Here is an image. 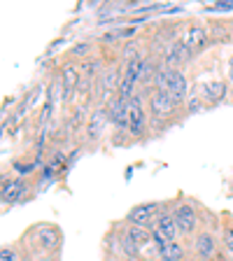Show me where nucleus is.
Here are the masks:
<instances>
[{
    "label": "nucleus",
    "mask_w": 233,
    "mask_h": 261,
    "mask_svg": "<svg viewBox=\"0 0 233 261\" xmlns=\"http://www.w3.org/2000/svg\"><path fill=\"white\" fill-rule=\"evenodd\" d=\"M189 61H191V49L182 42V38L173 40L163 51V65L173 68V70H182V65L189 63Z\"/></svg>",
    "instance_id": "10"
},
{
    "label": "nucleus",
    "mask_w": 233,
    "mask_h": 261,
    "mask_svg": "<svg viewBox=\"0 0 233 261\" xmlns=\"http://www.w3.org/2000/svg\"><path fill=\"white\" fill-rule=\"evenodd\" d=\"M80 80H82V75H80V68H77L75 61H70V63H65L61 68V96H63L65 103L72 100V93H75Z\"/></svg>",
    "instance_id": "12"
},
{
    "label": "nucleus",
    "mask_w": 233,
    "mask_h": 261,
    "mask_svg": "<svg viewBox=\"0 0 233 261\" xmlns=\"http://www.w3.org/2000/svg\"><path fill=\"white\" fill-rule=\"evenodd\" d=\"M228 82L233 84V56L228 59Z\"/></svg>",
    "instance_id": "22"
},
{
    "label": "nucleus",
    "mask_w": 233,
    "mask_h": 261,
    "mask_svg": "<svg viewBox=\"0 0 233 261\" xmlns=\"http://www.w3.org/2000/svg\"><path fill=\"white\" fill-rule=\"evenodd\" d=\"M161 207H163V203H159V201L138 203V205H133L128 212H126L124 222L131 224V226H152L157 215L161 212Z\"/></svg>",
    "instance_id": "7"
},
{
    "label": "nucleus",
    "mask_w": 233,
    "mask_h": 261,
    "mask_svg": "<svg viewBox=\"0 0 233 261\" xmlns=\"http://www.w3.org/2000/svg\"><path fill=\"white\" fill-rule=\"evenodd\" d=\"M31 238H35V247L42 252L44 256H49V252H54L59 256L61 250V231L56 228V224H35V228L31 231Z\"/></svg>",
    "instance_id": "5"
},
{
    "label": "nucleus",
    "mask_w": 233,
    "mask_h": 261,
    "mask_svg": "<svg viewBox=\"0 0 233 261\" xmlns=\"http://www.w3.org/2000/svg\"><path fill=\"white\" fill-rule=\"evenodd\" d=\"M108 124H110L108 110H105L103 105H98V108L91 112V117H89L87 128H84V133H87V142L96 145V142L103 138V130H105V126Z\"/></svg>",
    "instance_id": "11"
},
{
    "label": "nucleus",
    "mask_w": 233,
    "mask_h": 261,
    "mask_svg": "<svg viewBox=\"0 0 233 261\" xmlns=\"http://www.w3.org/2000/svg\"><path fill=\"white\" fill-rule=\"evenodd\" d=\"M154 87L159 89H166V91L170 93V96L177 100L179 105L187 103V91H189V84H187V77L182 70H173V68H166V65H161L157 72V80H154Z\"/></svg>",
    "instance_id": "2"
},
{
    "label": "nucleus",
    "mask_w": 233,
    "mask_h": 261,
    "mask_svg": "<svg viewBox=\"0 0 233 261\" xmlns=\"http://www.w3.org/2000/svg\"><path fill=\"white\" fill-rule=\"evenodd\" d=\"M105 110H108L110 124L114 126V133H121V136L128 133V103L121 100L119 96H114L112 100L105 105Z\"/></svg>",
    "instance_id": "9"
},
{
    "label": "nucleus",
    "mask_w": 233,
    "mask_h": 261,
    "mask_svg": "<svg viewBox=\"0 0 233 261\" xmlns=\"http://www.w3.org/2000/svg\"><path fill=\"white\" fill-rule=\"evenodd\" d=\"M177 108H179V103L166 91V89H159V87L149 89V96H147V110H149V119L157 121L159 128L173 124Z\"/></svg>",
    "instance_id": "1"
},
{
    "label": "nucleus",
    "mask_w": 233,
    "mask_h": 261,
    "mask_svg": "<svg viewBox=\"0 0 233 261\" xmlns=\"http://www.w3.org/2000/svg\"><path fill=\"white\" fill-rule=\"evenodd\" d=\"M170 201H163L161 212L157 215L154 224L149 228H157L161 236H166V240H177L179 228H177V219H175V207H168Z\"/></svg>",
    "instance_id": "8"
},
{
    "label": "nucleus",
    "mask_w": 233,
    "mask_h": 261,
    "mask_svg": "<svg viewBox=\"0 0 233 261\" xmlns=\"http://www.w3.org/2000/svg\"><path fill=\"white\" fill-rule=\"evenodd\" d=\"M142 261H161V259H159V256H154V259H142Z\"/></svg>",
    "instance_id": "24"
},
{
    "label": "nucleus",
    "mask_w": 233,
    "mask_h": 261,
    "mask_svg": "<svg viewBox=\"0 0 233 261\" xmlns=\"http://www.w3.org/2000/svg\"><path fill=\"white\" fill-rule=\"evenodd\" d=\"M182 261H194V259H182Z\"/></svg>",
    "instance_id": "25"
},
{
    "label": "nucleus",
    "mask_w": 233,
    "mask_h": 261,
    "mask_svg": "<svg viewBox=\"0 0 233 261\" xmlns=\"http://www.w3.org/2000/svg\"><path fill=\"white\" fill-rule=\"evenodd\" d=\"M124 233L128 236L131 240H133V245H136L138 250H145V247H149L152 245V228L149 226H126L124 228Z\"/></svg>",
    "instance_id": "16"
},
{
    "label": "nucleus",
    "mask_w": 233,
    "mask_h": 261,
    "mask_svg": "<svg viewBox=\"0 0 233 261\" xmlns=\"http://www.w3.org/2000/svg\"><path fill=\"white\" fill-rule=\"evenodd\" d=\"M219 250H222V238H217L210 228H201L194 236V254L201 261H210L212 256L222 254Z\"/></svg>",
    "instance_id": "6"
},
{
    "label": "nucleus",
    "mask_w": 233,
    "mask_h": 261,
    "mask_svg": "<svg viewBox=\"0 0 233 261\" xmlns=\"http://www.w3.org/2000/svg\"><path fill=\"white\" fill-rule=\"evenodd\" d=\"M91 49L93 44L87 42V40H82V42H77L75 47L70 49V56L72 59H89V54H91Z\"/></svg>",
    "instance_id": "19"
},
{
    "label": "nucleus",
    "mask_w": 233,
    "mask_h": 261,
    "mask_svg": "<svg viewBox=\"0 0 233 261\" xmlns=\"http://www.w3.org/2000/svg\"><path fill=\"white\" fill-rule=\"evenodd\" d=\"M0 261H19L14 245H3V250H0Z\"/></svg>",
    "instance_id": "21"
},
{
    "label": "nucleus",
    "mask_w": 233,
    "mask_h": 261,
    "mask_svg": "<svg viewBox=\"0 0 233 261\" xmlns=\"http://www.w3.org/2000/svg\"><path fill=\"white\" fill-rule=\"evenodd\" d=\"M182 42L187 44V47L191 49V54H194V51H201L203 47H205L208 44V33H205V28L203 26H189L185 31V35H182Z\"/></svg>",
    "instance_id": "14"
},
{
    "label": "nucleus",
    "mask_w": 233,
    "mask_h": 261,
    "mask_svg": "<svg viewBox=\"0 0 233 261\" xmlns=\"http://www.w3.org/2000/svg\"><path fill=\"white\" fill-rule=\"evenodd\" d=\"M187 247L182 243H179V240H170L168 245H166V247H163L161 252H159V259L161 261H182V259H187Z\"/></svg>",
    "instance_id": "17"
},
{
    "label": "nucleus",
    "mask_w": 233,
    "mask_h": 261,
    "mask_svg": "<svg viewBox=\"0 0 233 261\" xmlns=\"http://www.w3.org/2000/svg\"><path fill=\"white\" fill-rule=\"evenodd\" d=\"M147 124H149V110L140 93H136L128 100V136L133 140L142 138L147 133Z\"/></svg>",
    "instance_id": "4"
},
{
    "label": "nucleus",
    "mask_w": 233,
    "mask_h": 261,
    "mask_svg": "<svg viewBox=\"0 0 233 261\" xmlns=\"http://www.w3.org/2000/svg\"><path fill=\"white\" fill-rule=\"evenodd\" d=\"M175 219H177V228L179 236L185 238H194L198 231H201V222H198V207H196V201L191 198H185L177 203L175 207Z\"/></svg>",
    "instance_id": "3"
},
{
    "label": "nucleus",
    "mask_w": 233,
    "mask_h": 261,
    "mask_svg": "<svg viewBox=\"0 0 233 261\" xmlns=\"http://www.w3.org/2000/svg\"><path fill=\"white\" fill-rule=\"evenodd\" d=\"M23 191H26V182H23L21 177L19 179H3V205H12V203H16V198L19 196H23Z\"/></svg>",
    "instance_id": "15"
},
{
    "label": "nucleus",
    "mask_w": 233,
    "mask_h": 261,
    "mask_svg": "<svg viewBox=\"0 0 233 261\" xmlns=\"http://www.w3.org/2000/svg\"><path fill=\"white\" fill-rule=\"evenodd\" d=\"M210 261H226V256H224V254H217V256H212Z\"/></svg>",
    "instance_id": "23"
},
{
    "label": "nucleus",
    "mask_w": 233,
    "mask_h": 261,
    "mask_svg": "<svg viewBox=\"0 0 233 261\" xmlns=\"http://www.w3.org/2000/svg\"><path fill=\"white\" fill-rule=\"evenodd\" d=\"M222 217H224V226H222V250L233 259V219H231V215H226V212H224Z\"/></svg>",
    "instance_id": "18"
},
{
    "label": "nucleus",
    "mask_w": 233,
    "mask_h": 261,
    "mask_svg": "<svg viewBox=\"0 0 233 261\" xmlns=\"http://www.w3.org/2000/svg\"><path fill=\"white\" fill-rule=\"evenodd\" d=\"M203 108H208L205 105V100H203L201 98V93H198V96H189L187 98V114H194V112H198V110H203Z\"/></svg>",
    "instance_id": "20"
},
{
    "label": "nucleus",
    "mask_w": 233,
    "mask_h": 261,
    "mask_svg": "<svg viewBox=\"0 0 233 261\" xmlns=\"http://www.w3.org/2000/svg\"><path fill=\"white\" fill-rule=\"evenodd\" d=\"M226 96H228V84L224 80H210V82H203L201 84V98L205 100L208 108L224 103Z\"/></svg>",
    "instance_id": "13"
}]
</instances>
